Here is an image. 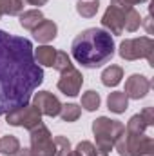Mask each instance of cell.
<instances>
[{
    "label": "cell",
    "instance_id": "8fae6325",
    "mask_svg": "<svg viewBox=\"0 0 154 156\" xmlns=\"http://www.w3.org/2000/svg\"><path fill=\"white\" fill-rule=\"evenodd\" d=\"M149 91H151V80L147 76H143V75H138V73H134V75H131V76L127 78V82H125V96L127 98H132V100H142V98H145L147 94H149Z\"/></svg>",
    "mask_w": 154,
    "mask_h": 156
},
{
    "label": "cell",
    "instance_id": "cb8c5ba5",
    "mask_svg": "<svg viewBox=\"0 0 154 156\" xmlns=\"http://www.w3.org/2000/svg\"><path fill=\"white\" fill-rule=\"evenodd\" d=\"M82 156H109L107 153H103V151H100L94 144H91V142H87V140H83V142H80L76 145V149Z\"/></svg>",
    "mask_w": 154,
    "mask_h": 156
},
{
    "label": "cell",
    "instance_id": "6da1fadb",
    "mask_svg": "<svg viewBox=\"0 0 154 156\" xmlns=\"http://www.w3.org/2000/svg\"><path fill=\"white\" fill-rule=\"evenodd\" d=\"M31 40L0 29V115L31 102L44 82V69L35 62Z\"/></svg>",
    "mask_w": 154,
    "mask_h": 156
},
{
    "label": "cell",
    "instance_id": "d4e9b609",
    "mask_svg": "<svg viewBox=\"0 0 154 156\" xmlns=\"http://www.w3.org/2000/svg\"><path fill=\"white\" fill-rule=\"evenodd\" d=\"M53 142H54V156H67L73 151L71 142L65 136H56V138H53Z\"/></svg>",
    "mask_w": 154,
    "mask_h": 156
},
{
    "label": "cell",
    "instance_id": "2e32d148",
    "mask_svg": "<svg viewBox=\"0 0 154 156\" xmlns=\"http://www.w3.org/2000/svg\"><path fill=\"white\" fill-rule=\"evenodd\" d=\"M100 78H102V83L105 87H116L123 78V69L120 66H109V67H105L102 71Z\"/></svg>",
    "mask_w": 154,
    "mask_h": 156
},
{
    "label": "cell",
    "instance_id": "ac0fdd59",
    "mask_svg": "<svg viewBox=\"0 0 154 156\" xmlns=\"http://www.w3.org/2000/svg\"><path fill=\"white\" fill-rule=\"evenodd\" d=\"M20 151V142L13 134H5L0 138V153L5 156H15Z\"/></svg>",
    "mask_w": 154,
    "mask_h": 156
},
{
    "label": "cell",
    "instance_id": "277c9868",
    "mask_svg": "<svg viewBox=\"0 0 154 156\" xmlns=\"http://www.w3.org/2000/svg\"><path fill=\"white\" fill-rule=\"evenodd\" d=\"M114 149L120 156H152L154 140L147 134H129L123 131L116 140Z\"/></svg>",
    "mask_w": 154,
    "mask_h": 156
},
{
    "label": "cell",
    "instance_id": "9c48e42d",
    "mask_svg": "<svg viewBox=\"0 0 154 156\" xmlns=\"http://www.w3.org/2000/svg\"><path fill=\"white\" fill-rule=\"evenodd\" d=\"M33 105L42 113V116H49V118L58 116L60 109H62V104H60L58 96H54L49 91H38V93H35Z\"/></svg>",
    "mask_w": 154,
    "mask_h": 156
},
{
    "label": "cell",
    "instance_id": "5bb4252c",
    "mask_svg": "<svg viewBox=\"0 0 154 156\" xmlns=\"http://www.w3.org/2000/svg\"><path fill=\"white\" fill-rule=\"evenodd\" d=\"M20 18V26L24 27V29H27V31H35L37 27H38V24L44 20V13L40 11V9H29V11H22L20 15H18Z\"/></svg>",
    "mask_w": 154,
    "mask_h": 156
},
{
    "label": "cell",
    "instance_id": "f546056e",
    "mask_svg": "<svg viewBox=\"0 0 154 156\" xmlns=\"http://www.w3.org/2000/svg\"><path fill=\"white\" fill-rule=\"evenodd\" d=\"M15 156H33V153H31V149H26V147H24V149H20Z\"/></svg>",
    "mask_w": 154,
    "mask_h": 156
},
{
    "label": "cell",
    "instance_id": "1f68e13d",
    "mask_svg": "<svg viewBox=\"0 0 154 156\" xmlns=\"http://www.w3.org/2000/svg\"><path fill=\"white\" fill-rule=\"evenodd\" d=\"M67 156H82V154H80L78 151H71V153H69V154H67Z\"/></svg>",
    "mask_w": 154,
    "mask_h": 156
},
{
    "label": "cell",
    "instance_id": "9a60e30c",
    "mask_svg": "<svg viewBox=\"0 0 154 156\" xmlns=\"http://www.w3.org/2000/svg\"><path fill=\"white\" fill-rule=\"evenodd\" d=\"M33 53H35V62L40 67H53L54 56H56V49H53L51 45H40L38 49H35Z\"/></svg>",
    "mask_w": 154,
    "mask_h": 156
},
{
    "label": "cell",
    "instance_id": "44dd1931",
    "mask_svg": "<svg viewBox=\"0 0 154 156\" xmlns=\"http://www.w3.org/2000/svg\"><path fill=\"white\" fill-rule=\"evenodd\" d=\"M100 102H102L100 93H96V91L91 89V91H87V93L82 94V104H80V107H83L85 111L93 113V111H96V109L100 107Z\"/></svg>",
    "mask_w": 154,
    "mask_h": 156
},
{
    "label": "cell",
    "instance_id": "484cf974",
    "mask_svg": "<svg viewBox=\"0 0 154 156\" xmlns=\"http://www.w3.org/2000/svg\"><path fill=\"white\" fill-rule=\"evenodd\" d=\"M53 67L56 69V71H65V69H69V67H73V64H71V56L65 53V51H56V56H54V64H53Z\"/></svg>",
    "mask_w": 154,
    "mask_h": 156
},
{
    "label": "cell",
    "instance_id": "4dcf8cb0",
    "mask_svg": "<svg viewBox=\"0 0 154 156\" xmlns=\"http://www.w3.org/2000/svg\"><path fill=\"white\" fill-rule=\"evenodd\" d=\"M145 27H147V33H149V35H152V27H151V16H147V18H145Z\"/></svg>",
    "mask_w": 154,
    "mask_h": 156
},
{
    "label": "cell",
    "instance_id": "8992f818",
    "mask_svg": "<svg viewBox=\"0 0 154 156\" xmlns=\"http://www.w3.org/2000/svg\"><path fill=\"white\" fill-rule=\"evenodd\" d=\"M5 122L13 127H24V129L31 131L42 123V113L33 104H27L24 107H16V109L9 111L5 115Z\"/></svg>",
    "mask_w": 154,
    "mask_h": 156
},
{
    "label": "cell",
    "instance_id": "f1b7e54d",
    "mask_svg": "<svg viewBox=\"0 0 154 156\" xmlns=\"http://www.w3.org/2000/svg\"><path fill=\"white\" fill-rule=\"evenodd\" d=\"M26 2H27V4H31V5H45V4H47V2H49V0H26Z\"/></svg>",
    "mask_w": 154,
    "mask_h": 156
},
{
    "label": "cell",
    "instance_id": "ba28073f",
    "mask_svg": "<svg viewBox=\"0 0 154 156\" xmlns=\"http://www.w3.org/2000/svg\"><path fill=\"white\" fill-rule=\"evenodd\" d=\"M82 85H83V76H82V73L78 71L76 67H69V69L62 71L60 73V80L56 83L58 91L64 93L65 96H71V98L78 96Z\"/></svg>",
    "mask_w": 154,
    "mask_h": 156
},
{
    "label": "cell",
    "instance_id": "4fadbf2b",
    "mask_svg": "<svg viewBox=\"0 0 154 156\" xmlns=\"http://www.w3.org/2000/svg\"><path fill=\"white\" fill-rule=\"evenodd\" d=\"M129 107V98L125 96L123 91H114V93H109L107 96V109L114 115H121L125 113Z\"/></svg>",
    "mask_w": 154,
    "mask_h": 156
},
{
    "label": "cell",
    "instance_id": "603a6c76",
    "mask_svg": "<svg viewBox=\"0 0 154 156\" xmlns=\"http://www.w3.org/2000/svg\"><path fill=\"white\" fill-rule=\"evenodd\" d=\"M80 115H82V107L80 105H76V104H65V105H62L58 116L62 118L64 122L71 123V122H76L80 118Z\"/></svg>",
    "mask_w": 154,
    "mask_h": 156
},
{
    "label": "cell",
    "instance_id": "52a82bcc",
    "mask_svg": "<svg viewBox=\"0 0 154 156\" xmlns=\"http://www.w3.org/2000/svg\"><path fill=\"white\" fill-rule=\"evenodd\" d=\"M29 138H31V153L33 156H54V142L53 136L49 133V129L40 123L35 129L29 131Z\"/></svg>",
    "mask_w": 154,
    "mask_h": 156
},
{
    "label": "cell",
    "instance_id": "83f0119b",
    "mask_svg": "<svg viewBox=\"0 0 154 156\" xmlns=\"http://www.w3.org/2000/svg\"><path fill=\"white\" fill-rule=\"evenodd\" d=\"M140 115H142V118L145 120V123H147L149 127H152L154 125V107H145Z\"/></svg>",
    "mask_w": 154,
    "mask_h": 156
},
{
    "label": "cell",
    "instance_id": "7402d4cb",
    "mask_svg": "<svg viewBox=\"0 0 154 156\" xmlns=\"http://www.w3.org/2000/svg\"><path fill=\"white\" fill-rule=\"evenodd\" d=\"M147 127H149V125L145 123V120H143L142 115L138 113V115L131 116V120L127 122V125H125V133H129V134H145Z\"/></svg>",
    "mask_w": 154,
    "mask_h": 156
},
{
    "label": "cell",
    "instance_id": "7c38bea8",
    "mask_svg": "<svg viewBox=\"0 0 154 156\" xmlns=\"http://www.w3.org/2000/svg\"><path fill=\"white\" fill-rule=\"evenodd\" d=\"M56 35H58V26H56L53 20H47V18H44L38 24V27L33 31L35 40L40 42V44H49V42H53V40L56 38Z\"/></svg>",
    "mask_w": 154,
    "mask_h": 156
},
{
    "label": "cell",
    "instance_id": "4316f807",
    "mask_svg": "<svg viewBox=\"0 0 154 156\" xmlns=\"http://www.w3.org/2000/svg\"><path fill=\"white\" fill-rule=\"evenodd\" d=\"M147 0H111V5L116 7H121V9H129V7H134L138 4H143Z\"/></svg>",
    "mask_w": 154,
    "mask_h": 156
},
{
    "label": "cell",
    "instance_id": "30bf717a",
    "mask_svg": "<svg viewBox=\"0 0 154 156\" xmlns=\"http://www.w3.org/2000/svg\"><path fill=\"white\" fill-rule=\"evenodd\" d=\"M123 24H125V9L109 4V7L105 9V13L102 16L103 29L111 35H121L123 33Z\"/></svg>",
    "mask_w": 154,
    "mask_h": 156
},
{
    "label": "cell",
    "instance_id": "5b68a950",
    "mask_svg": "<svg viewBox=\"0 0 154 156\" xmlns=\"http://www.w3.org/2000/svg\"><path fill=\"white\" fill-rule=\"evenodd\" d=\"M118 55L127 60H140V58H147V62L154 66V42L151 37H140V38H127L120 44Z\"/></svg>",
    "mask_w": 154,
    "mask_h": 156
},
{
    "label": "cell",
    "instance_id": "3957f363",
    "mask_svg": "<svg viewBox=\"0 0 154 156\" xmlns=\"http://www.w3.org/2000/svg\"><path fill=\"white\" fill-rule=\"evenodd\" d=\"M125 131V125L120 120H111L107 116H100L93 122V134L96 138V147L109 154L114 149L116 140Z\"/></svg>",
    "mask_w": 154,
    "mask_h": 156
},
{
    "label": "cell",
    "instance_id": "ffe728a7",
    "mask_svg": "<svg viewBox=\"0 0 154 156\" xmlns=\"http://www.w3.org/2000/svg\"><path fill=\"white\" fill-rule=\"evenodd\" d=\"M24 11V0H0V18L4 15L15 16Z\"/></svg>",
    "mask_w": 154,
    "mask_h": 156
},
{
    "label": "cell",
    "instance_id": "d6986e66",
    "mask_svg": "<svg viewBox=\"0 0 154 156\" xmlns=\"http://www.w3.org/2000/svg\"><path fill=\"white\" fill-rule=\"evenodd\" d=\"M140 26H142V16H140V13H138L134 7L125 9V24H123V31L134 33V31L140 29Z\"/></svg>",
    "mask_w": 154,
    "mask_h": 156
},
{
    "label": "cell",
    "instance_id": "e0dca14e",
    "mask_svg": "<svg viewBox=\"0 0 154 156\" xmlns=\"http://www.w3.org/2000/svg\"><path fill=\"white\" fill-rule=\"evenodd\" d=\"M100 9V0H78L76 13L82 18H93Z\"/></svg>",
    "mask_w": 154,
    "mask_h": 156
},
{
    "label": "cell",
    "instance_id": "7a4b0ae2",
    "mask_svg": "<svg viewBox=\"0 0 154 156\" xmlns=\"http://www.w3.org/2000/svg\"><path fill=\"white\" fill-rule=\"evenodd\" d=\"M71 55L82 67H102L114 56V38L105 29L89 27L75 37L71 44Z\"/></svg>",
    "mask_w": 154,
    "mask_h": 156
}]
</instances>
